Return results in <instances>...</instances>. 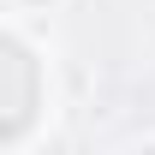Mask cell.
<instances>
[{"label":"cell","instance_id":"6da1fadb","mask_svg":"<svg viewBox=\"0 0 155 155\" xmlns=\"http://www.w3.org/2000/svg\"><path fill=\"white\" fill-rule=\"evenodd\" d=\"M6 6H12L18 18H54V12H66V6H72V0H6Z\"/></svg>","mask_w":155,"mask_h":155},{"label":"cell","instance_id":"7a4b0ae2","mask_svg":"<svg viewBox=\"0 0 155 155\" xmlns=\"http://www.w3.org/2000/svg\"><path fill=\"white\" fill-rule=\"evenodd\" d=\"M131 149H155V131H137V137H131Z\"/></svg>","mask_w":155,"mask_h":155}]
</instances>
